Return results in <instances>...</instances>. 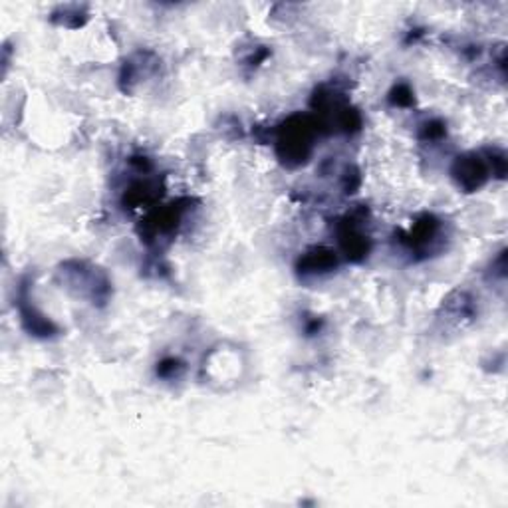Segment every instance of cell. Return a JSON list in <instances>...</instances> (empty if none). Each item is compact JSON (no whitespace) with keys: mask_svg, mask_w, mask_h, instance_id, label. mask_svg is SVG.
Wrapping results in <instances>:
<instances>
[{"mask_svg":"<svg viewBox=\"0 0 508 508\" xmlns=\"http://www.w3.org/2000/svg\"><path fill=\"white\" fill-rule=\"evenodd\" d=\"M16 306H19V312H21V322H22L26 332H29L30 336L52 337L58 332L56 324L52 322V320H48L46 316H44L40 310L34 308V304L29 298V284H26V282L21 284L19 302H16Z\"/></svg>","mask_w":508,"mask_h":508,"instance_id":"8992f818","label":"cell"},{"mask_svg":"<svg viewBox=\"0 0 508 508\" xmlns=\"http://www.w3.org/2000/svg\"><path fill=\"white\" fill-rule=\"evenodd\" d=\"M445 133H447V128H445V123L433 120V121H427L425 126L421 128V139L437 141V139L445 137Z\"/></svg>","mask_w":508,"mask_h":508,"instance_id":"7c38bea8","label":"cell"},{"mask_svg":"<svg viewBox=\"0 0 508 508\" xmlns=\"http://www.w3.org/2000/svg\"><path fill=\"white\" fill-rule=\"evenodd\" d=\"M58 274L68 290H74L78 296L87 298L92 304L104 306L110 298L112 284L100 269L90 266L84 261H70L60 266Z\"/></svg>","mask_w":508,"mask_h":508,"instance_id":"7a4b0ae2","label":"cell"},{"mask_svg":"<svg viewBox=\"0 0 508 508\" xmlns=\"http://www.w3.org/2000/svg\"><path fill=\"white\" fill-rule=\"evenodd\" d=\"M316 123L308 115H292L279 128L276 154L287 167H300L308 162L314 147Z\"/></svg>","mask_w":508,"mask_h":508,"instance_id":"6da1fadb","label":"cell"},{"mask_svg":"<svg viewBox=\"0 0 508 508\" xmlns=\"http://www.w3.org/2000/svg\"><path fill=\"white\" fill-rule=\"evenodd\" d=\"M185 370L183 362H179L177 358H165L163 362L157 363V376L163 379H173L179 378Z\"/></svg>","mask_w":508,"mask_h":508,"instance_id":"8fae6325","label":"cell"},{"mask_svg":"<svg viewBox=\"0 0 508 508\" xmlns=\"http://www.w3.org/2000/svg\"><path fill=\"white\" fill-rule=\"evenodd\" d=\"M360 217L358 215H346L340 225H337V238H340V246L347 261L362 262L365 256L370 254L371 243L360 230Z\"/></svg>","mask_w":508,"mask_h":508,"instance_id":"5b68a950","label":"cell"},{"mask_svg":"<svg viewBox=\"0 0 508 508\" xmlns=\"http://www.w3.org/2000/svg\"><path fill=\"white\" fill-rule=\"evenodd\" d=\"M358 185H360L358 171H355V169H354L352 175H350V171H347L346 177H344V189H346V193H354L355 189H358Z\"/></svg>","mask_w":508,"mask_h":508,"instance_id":"4fadbf2b","label":"cell"},{"mask_svg":"<svg viewBox=\"0 0 508 508\" xmlns=\"http://www.w3.org/2000/svg\"><path fill=\"white\" fill-rule=\"evenodd\" d=\"M389 102L397 105V108H409V105L415 104V96L407 84H397L389 94Z\"/></svg>","mask_w":508,"mask_h":508,"instance_id":"30bf717a","label":"cell"},{"mask_svg":"<svg viewBox=\"0 0 508 508\" xmlns=\"http://www.w3.org/2000/svg\"><path fill=\"white\" fill-rule=\"evenodd\" d=\"M490 169L480 154H465L454 159L451 175L459 189L465 193L479 191L488 181Z\"/></svg>","mask_w":508,"mask_h":508,"instance_id":"277c9868","label":"cell"},{"mask_svg":"<svg viewBox=\"0 0 508 508\" xmlns=\"http://www.w3.org/2000/svg\"><path fill=\"white\" fill-rule=\"evenodd\" d=\"M187 203L189 201H177V203L167 204V207L151 211L149 215L141 221L144 222V225L139 227L141 240H146L147 245H154L159 238L171 237L177 230V227H179L183 211L187 209L185 207Z\"/></svg>","mask_w":508,"mask_h":508,"instance_id":"3957f363","label":"cell"},{"mask_svg":"<svg viewBox=\"0 0 508 508\" xmlns=\"http://www.w3.org/2000/svg\"><path fill=\"white\" fill-rule=\"evenodd\" d=\"M337 269V256L332 248L314 246L308 253L298 258L296 271L300 279H310V276L329 274Z\"/></svg>","mask_w":508,"mask_h":508,"instance_id":"52a82bcc","label":"cell"},{"mask_svg":"<svg viewBox=\"0 0 508 508\" xmlns=\"http://www.w3.org/2000/svg\"><path fill=\"white\" fill-rule=\"evenodd\" d=\"M437 235H439V221L433 215H423L421 219L415 221L413 229L407 233L405 245L417 253H425L427 246L433 243Z\"/></svg>","mask_w":508,"mask_h":508,"instance_id":"ba28073f","label":"cell"},{"mask_svg":"<svg viewBox=\"0 0 508 508\" xmlns=\"http://www.w3.org/2000/svg\"><path fill=\"white\" fill-rule=\"evenodd\" d=\"M159 185L155 181H139L133 183L129 189L123 195V204L126 209H139V207H147L154 201L159 199Z\"/></svg>","mask_w":508,"mask_h":508,"instance_id":"9c48e42d","label":"cell"}]
</instances>
